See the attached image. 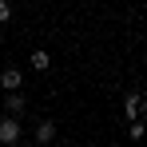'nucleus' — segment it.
Instances as JSON below:
<instances>
[{"label": "nucleus", "mask_w": 147, "mask_h": 147, "mask_svg": "<svg viewBox=\"0 0 147 147\" xmlns=\"http://www.w3.org/2000/svg\"><path fill=\"white\" fill-rule=\"evenodd\" d=\"M143 111H147V96H139V92H127V96H123V115H127V123H135Z\"/></svg>", "instance_id": "nucleus-1"}, {"label": "nucleus", "mask_w": 147, "mask_h": 147, "mask_svg": "<svg viewBox=\"0 0 147 147\" xmlns=\"http://www.w3.org/2000/svg\"><path fill=\"white\" fill-rule=\"evenodd\" d=\"M0 143H4V147H16V143H20V119H12V115L0 119Z\"/></svg>", "instance_id": "nucleus-2"}, {"label": "nucleus", "mask_w": 147, "mask_h": 147, "mask_svg": "<svg viewBox=\"0 0 147 147\" xmlns=\"http://www.w3.org/2000/svg\"><path fill=\"white\" fill-rule=\"evenodd\" d=\"M20 84H24V76H20V68H4V72H0V88H4V96L20 92Z\"/></svg>", "instance_id": "nucleus-3"}, {"label": "nucleus", "mask_w": 147, "mask_h": 147, "mask_svg": "<svg viewBox=\"0 0 147 147\" xmlns=\"http://www.w3.org/2000/svg\"><path fill=\"white\" fill-rule=\"evenodd\" d=\"M28 107V99L20 96V92H12V96H4V115H12V119H20Z\"/></svg>", "instance_id": "nucleus-4"}, {"label": "nucleus", "mask_w": 147, "mask_h": 147, "mask_svg": "<svg viewBox=\"0 0 147 147\" xmlns=\"http://www.w3.org/2000/svg\"><path fill=\"white\" fill-rule=\"evenodd\" d=\"M52 139H56V123H52V119H40V123H36V143L44 147V143H52Z\"/></svg>", "instance_id": "nucleus-5"}, {"label": "nucleus", "mask_w": 147, "mask_h": 147, "mask_svg": "<svg viewBox=\"0 0 147 147\" xmlns=\"http://www.w3.org/2000/svg\"><path fill=\"white\" fill-rule=\"evenodd\" d=\"M28 64H32L36 72H48V68H52V56H48V52H44V48H36V52H32V56H28Z\"/></svg>", "instance_id": "nucleus-6"}, {"label": "nucleus", "mask_w": 147, "mask_h": 147, "mask_svg": "<svg viewBox=\"0 0 147 147\" xmlns=\"http://www.w3.org/2000/svg\"><path fill=\"white\" fill-rule=\"evenodd\" d=\"M143 131H147V127H143L139 119H135V123H127V135H131V139H143Z\"/></svg>", "instance_id": "nucleus-7"}, {"label": "nucleus", "mask_w": 147, "mask_h": 147, "mask_svg": "<svg viewBox=\"0 0 147 147\" xmlns=\"http://www.w3.org/2000/svg\"><path fill=\"white\" fill-rule=\"evenodd\" d=\"M4 20H12V4H8V0H0V24H4Z\"/></svg>", "instance_id": "nucleus-8"}, {"label": "nucleus", "mask_w": 147, "mask_h": 147, "mask_svg": "<svg viewBox=\"0 0 147 147\" xmlns=\"http://www.w3.org/2000/svg\"><path fill=\"white\" fill-rule=\"evenodd\" d=\"M0 44H4V28H0Z\"/></svg>", "instance_id": "nucleus-9"}, {"label": "nucleus", "mask_w": 147, "mask_h": 147, "mask_svg": "<svg viewBox=\"0 0 147 147\" xmlns=\"http://www.w3.org/2000/svg\"><path fill=\"white\" fill-rule=\"evenodd\" d=\"M16 147H32V143H16Z\"/></svg>", "instance_id": "nucleus-10"}]
</instances>
